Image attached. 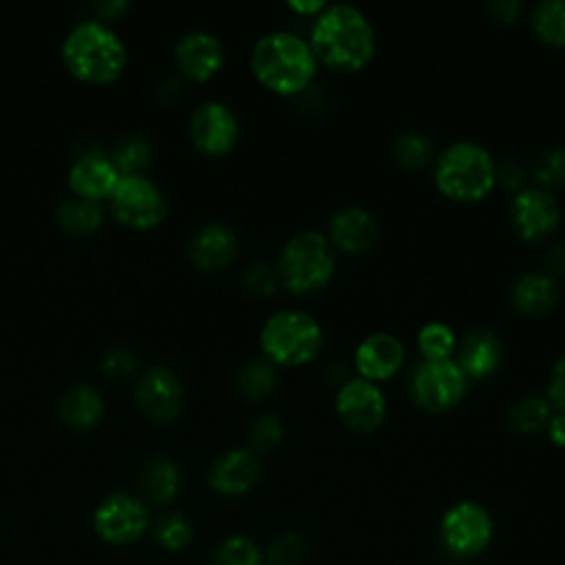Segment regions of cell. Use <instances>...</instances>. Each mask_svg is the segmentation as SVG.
I'll list each match as a JSON object with an SVG mask.
<instances>
[{
  "label": "cell",
  "instance_id": "obj_1",
  "mask_svg": "<svg viewBox=\"0 0 565 565\" xmlns=\"http://www.w3.org/2000/svg\"><path fill=\"white\" fill-rule=\"evenodd\" d=\"M318 66L335 73H358L366 68L377 51L375 26L369 15L353 4H327L311 22L307 38Z\"/></svg>",
  "mask_w": 565,
  "mask_h": 565
},
{
  "label": "cell",
  "instance_id": "obj_2",
  "mask_svg": "<svg viewBox=\"0 0 565 565\" xmlns=\"http://www.w3.org/2000/svg\"><path fill=\"white\" fill-rule=\"evenodd\" d=\"M249 71L269 93L294 97L311 86L318 62L307 38L291 31H269L254 42Z\"/></svg>",
  "mask_w": 565,
  "mask_h": 565
},
{
  "label": "cell",
  "instance_id": "obj_3",
  "mask_svg": "<svg viewBox=\"0 0 565 565\" xmlns=\"http://www.w3.org/2000/svg\"><path fill=\"white\" fill-rule=\"evenodd\" d=\"M62 62L66 71L86 84H113L128 64V51L121 38L99 20L75 24L62 42Z\"/></svg>",
  "mask_w": 565,
  "mask_h": 565
},
{
  "label": "cell",
  "instance_id": "obj_4",
  "mask_svg": "<svg viewBox=\"0 0 565 565\" xmlns=\"http://www.w3.org/2000/svg\"><path fill=\"white\" fill-rule=\"evenodd\" d=\"M433 181L448 201L479 203L497 188V161L486 146L459 139L435 157Z\"/></svg>",
  "mask_w": 565,
  "mask_h": 565
},
{
  "label": "cell",
  "instance_id": "obj_5",
  "mask_svg": "<svg viewBox=\"0 0 565 565\" xmlns=\"http://www.w3.org/2000/svg\"><path fill=\"white\" fill-rule=\"evenodd\" d=\"M258 344L263 358L276 369H298L320 355L324 333L311 313L302 309H280L263 322Z\"/></svg>",
  "mask_w": 565,
  "mask_h": 565
},
{
  "label": "cell",
  "instance_id": "obj_6",
  "mask_svg": "<svg viewBox=\"0 0 565 565\" xmlns=\"http://www.w3.org/2000/svg\"><path fill=\"white\" fill-rule=\"evenodd\" d=\"M276 271L282 289L294 296H311L331 282L335 274V249L327 234L305 230L285 243Z\"/></svg>",
  "mask_w": 565,
  "mask_h": 565
},
{
  "label": "cell",
  "instance_id": "obj_7",
  "mask_svg": "<svg viewBox=\"0 0 565 565\" xmlns=\"http://www.w3.org/2000/svg\"><path fill=\"white\" fill-rule=\"evenodd\" d=\"M108 205L113 216L132 230H152L168 216L166 194L146 174L119 177Z\"/></svg>",
  "mask_w": 565,
  "mask_h": 565
},
{
  "label": "cell",
  "instance_id": "obj_8",
  "mask_svg": "<svg viewBox=\"0 0 565 565\" xmlns=\"http://www.w3.org/2000/svg\"><path fill=\"white\" fill-rule=\"evenodd\" d=\"M468 377L455 360L419 362L411 375V397L426 413L441 415L457 408L468 395Z\"/></svg>",
  "mask_w": 565,
  "mask_h": 565
},
{
  "label": "cell",
  "instance_id": "obj_9",
  "mask_svg": "<svg viewBox=\"0 0 565 565\" xmlns=\"http://www.w3.org/2000/svg\"><path fill=\"white\" fill-rule=\"evenodd\" d=\"M492 534V516L477 501H459L450 505L439 523L441 543L457 558L479 556L490 545Z\"/></svg>",
  "mask_w": 565,
  "mask_h": 565
},
{
  "label": "cell",
  "instance_id": "obj_10",
  "mask_svg": "<svg viewBox=\"0 0 565 565\" xmlns=\"http://www.w3.org/2000/svg\"><path fill=\"white\" fill-rule=\"evenodd\" d=\"M150 525V512L141 497L113 492L99 501L93 512L97 536L110 545H130L143 536Z\"/></svg>",
  "mask_w": 565,
  "mask_h": 565
},
{
  "label": "cell",
  "instance_id": "obj_11",
  "mask_svg": "<svg viewBox=\"0 0 565 565\" xmlns=\"http://www.w3.org/2000/svg\"><path fill=\"white\" fill-rule=\"evenodd\" d=\"M188 135L192 146L205 157L230 154L241 137L238 117L234 110L218 99L201 102L188 121Z\"/></svg>",
  "mask_w": 565,
  "mask_h": 565
},
{
  "label": "cell",
  "instance_id": "obj_12",
  "mask_svg": "<svg viewBox=\"0 0 565 565\" xmlns=\"http://www.w3.org/2000/svg\"><path fill=\"white\" fill-rule=\"evenodd\" d=\"M386 411L388 404L380 384L355 375L338 386L335 413L349 430L360 435L375 433L384 424Z\"/></svg>",
  "mask_w": 565,
  "mask_h": 565
},
{
  "label": "cell",
  "instance_id": "obj_13",
  "mask_svg": "<svg viewBox=\"0 0 565 565\" xmlns=\"http://www.w3.org/2000/svg\"><path fill=\"white\" fill-rule=\"evenodd\" d=\"M508 216L516 236L525 243H541L561 225V205L543 188H523L512 194Z\"/></svg>",
  "mask_w": 565,
  "mask_h": 565
},
{
  "label": "cell",
  "instance_id": "obj_14",
  "mask_svg": "<svg viewBox=\"0 0 565 565\" xmlns=\"http://www.w3.org/2000/svg\"><path fill=\"white\" fill-rule=\"evenodd\" d=\"M135 402L150 422L170 424L183 408V382L170 366L154 364L139 377Z\"/></svg>",
  "mask_w": 565,
  "mask_h": 565
},
{
  "label": "cell",
  "instance_id": "obj_15",
  "mask_svg": "<svg viewBox=\"0 0 565 565\" xmlns=\"http://www.w3.org/2000/svg\"><path fill=\"white\" fill-rule=\"evenodd\" d=\"M225 64V46L218 35L194 29L174 44V66L190 82L212 79Z\"/></svg>",
  "mask_w": 565,
  "mask_h": 565
},
{
  "label": "cell",
  "instance_id": "obj_16",
  "mask_svg": "<svg viewBox=\"0 0 565 565\" xmlns=\"http://www.w3.org/2000/svg\"><path fill=\"white\" fill-rule=\"evenodd\" d=\"M406 358L404 342L388 331H375L362 338L353 351V369L358 377L373 384L386 382L402 369Z\"/></svg>",
  "mask_w": 565,
  "mask_h": 565
},
{
  "label": "cell",
  "instance_id": "obj_17",
  "mask_svg": "<svg viewBox=\"0 0 565 565\" xmlns=\"http://www.w3.org/2000/svg\"><path fill=\"white\" fill-rule=\"evenodd\" d=\"M327 238L333 249L344 254H366L380 238V225L375 216L362 205L338 207L329 218Z\"/></svg>",
  "mask_w": 565,
  "mask_h": 565
},
{
  "label": "cell",
  "instance_id": "obj_18",
  "mask_svg": "<svg viewBox=\"0 0 565 565\" xmlns=\"http://www.w3.org/2000/svg\"><path fill=\"white\" fill-rule=\"evenodd\" d=\"M461 373L475 382L492 377L503 364V342L501 338L483 327L466 331L457 338V349L452 355Z\"/></svg>",
  "mask_w": 565,
  "mask_h": 565
},
{
  "label": "cell",
  "instance_id": "obj_19",
  "mask_svg": "<svg viewBox=\"0 0 565 565\" xmlns=\"http://www.w3.org/2000/svg\"><path fill=\"white\" fill-rule=\"evenodd\" d=\"M260 477V459L247 448L221 452L207 468V486L223 497L247 494Z\"/></svg>",
  "mask_w": 565,
  "mask_h": 565
},
{
  "label": "cell",
  "instance_id": "obj_20",
  "mask_svg": "<svg viewBox=\"0 0 565 565\" xmlns=\"http://www.w3.org/2000/svg\"><path fill=\"white\" fill-rule=\"evenodd\" d=\"M119 177L121 174L117 172V168L113 166L108 154H104L99 150H88L71 163L66 181H68L73 196L102 203L104 199L108 201Z\"/></svg>",
  "mask_w": 565,
  "mask_h": 565
},
{
  "label": "cell",
  "instance_id": "obj_21",
  "mask_svg": "<svg viewBox=\"0 0 565 565\" xmlns=\"http://www.w3.org/2000/svg\"><path fill=\"white\" fill-rule=\"evenodd\" d=\"M238 256V236L236 232L221 223L212 221L201 225L190 243H188V258L201 271H218L234 263Z\"/></svg>",
  "mask_w": 565,
  "mask_h": 565
},
{
  "label": "cell",
  "instance_id": "obj_22",
  "mask_svg": "<svg viewBox=\"0 0 565 565\" xmlns=\"http://www.w3.org/2000/svg\"><path fill=\"white\" fill-rule=\"evenodd\" d=\"M561 300V285L547 271H525L510 289L512 307L527 318H541L556 309Z\"/></svg>",
  "mask_w": 565,
  "mask_h": 565
},
{
  "label": "cell",
  "instance_id": "obj_23",
  "mask_svg": "<svg viewBox=\"0 0 565 565\" xmlns=\"http://www.w3.org/2000/svg\"><path fill=\"white\" fill-rule=\"evenodd\" d=\"M57 413L66 426L75 430H90L102 422L106 402L97 386L82 382L64 391L57 404Z\"/></svg>",
  "mask_w": 565,
  "mask_h": 565
},
{
  "label": "cell",
  "instance_id": "obj_24",
  "mask_svg": "<svg viewBox=\"0 0 565 565\" xmlns=\"http://www.w3.org/2000/svg\"><path fill=\"white\" fill-rule=\"evenodd\" d=\"M139 488L143 501L154 505H168L181 490L179 463L168 455H152L139 475Z\"/></svg>",
  "mask_w": 565,
  "mask_h": 565
},
{
  "label": "cell",
  "instance_id": "obj_25",
  "mask_svg": "<svg viewBox=\"0 0 565 565\" xmlns=\"http://www.w3.org/2000/svg\"><path fill=\"white\" fill-rule=\"evenodd\" d=\"M55 218L64 232L73 236H88L104 223V207L97 201L71 196L57 205Z\"/></svg>",
  "mask_w": 565,
  "mask_h": 565
},
{
  "label": "cell",
  "instance_id": "obj_26",
  "mask_svg": "<svg viewBox=\"0 0 565 565\" xmlns=\"http://www.w3.org/2000/svg\"><path fill=\"white\" fill-rule=\"evenodd\" d=\"M530 29L545 46L565 49V0H543L530 11Z\"/></svg>",
  "mask_w": 565,
  "mask_h": 565
},
{
  "label": "cell",
  "instance_id": "obj_27",
  "mask_svg": "<svg viewBox=\"0 0 565 565\" xmlns=\"http://www.w3.org/2000/svg\"><path fill=\"white\" fill-rule=\"evenodd\" d=\"M554 415V408L545 399V395H525L508 408V424L512 430L523 435H534L545 430L550 417Z\"/></svg>",
  "mask_w": 565,
  "mask_h": 565
},
{
  "label": "cell",
  "instance_id": "obj_28",
  "mask_svg": "<svg viewBox=\"0 0 565 565\" xmlns=\"http://www.w3.org/2000/svg\"><path fill=\"white\" fill-rule=\"evenodd\" d=\"M278 369L265 358H252L238 371V391L249 402H260L269 397L278 382Z\"/></svg>",
  "mask_w": 565,
  "mask_h": 565
},
{
  "label": "cell",
  "instance_id": "obj_29",
  "mask_svg": "<svg viewBox=\"0 0 565 565\" xmlns=\"http://www.w3.org/2000/svg\"><path fill=\"white\" fill-rule=\"evenodd\" d=\"M457 349L455 329L441 320H430L417 331V351L424 362L452 360Z\"/></svg>",
  "mask_w": 565,
  "mask_h": 565
},
{
  "label": "cell",
  "instance_id": "obj_30",
  "mask_svg": "<svg viewBox=\"0 0 565 565\" xmlns=\"http://www.w3.org/2000/svg\"><path fill=\"white\" fill-rule=\"evenodd\" d=\"M393 157L402 168L419 170L435 159V146L424 132L402 130L393 139Z\"/></svg>",
  "mask_w": 565,
  "mask_h": 565
},
{
  "label": "cell",
  "instance_id": "obj_31",
  "mask_svg": "<svg viewBox=\"0 0 565 565\" xmlns=\"http://www.w3.org/2000/svg\"><path fill=\"white\" fill-rule=\"evenodd\" d=\"M108 157L121 177L143 174L152 159V146L146 137L130 135V137L121 139Z\"/></svg>",
  "mask_w": 565,
  "mask_h": 565
},
{
  "label": "cell",
  "instance_id": "obj_32",
  "mask_svg": "<svg viewBox=\"0 0 565 565\" xmlns=\"http://www.w3.org/2000/svg\"><path fill=\"white\" fill-rule=\"evenodd\" d=\"M210 565H267V563L260 547L252 539L243 534H234L216 545Z\"/></svg>",
  "mask_w": 565,
  "mask_h": 565
},
{
  "label": "cell",
  "instance_id": "obj_33",
  "mask_svg": "<svg viewBox=\"0 0 565 565\" xmlns=\"http://www.w3.org/2000/svg\"><path fill=\"white\" fill-rule=\"evenodd\" d=\"M282 437H285L282 419L274 413H263L247 428V450H252L256 457L267 455L280 446Z\"/></svg>",
  "mask_w": 565,
  "mask_h": 565
},
{
  "label": "cell",
  "instance_id": "obj_34",
  "mask_svg": "<svg viewBox=\"0 0 565 565\" xmlns=\"http://www.w3.org/2000/svg\"><path fill=\"white\" fill-rule=\"evenodd\" d=\"M192 539H194V527L190 519L181 512H168L154 523V541L168 552H179L188 547Z\"/></svg>",
  "mask_w": 565,
  "mask_h": 565
},
{
  "label": "cell",
  "instance_id": "obj_35",
  "mask_svg": "<svg viewBox=\"0 0 565 565\" xmlns=\"http://www.w3.org/2000/svg\"><path fill=\"white\" fill-rule=\"evenodd\" d=\"M532 177L539 183L536 188L552 190L565 183V148L563 146H552L543 150L532 166Z\"/></svg>",
  "mask_w": 565,
  "mask_h": 565
},
{
  "label": "cell",
  "instance_id": "obj_36",
  "mask_svg": "<svg viewBox=\"0 0 565 565\" xmlns=\"http://www.w3.org/2000/svg\"><path fill=\"white\" fill-rule=\"evenodd\" d=\"M307 554V541L298 532H282L269 545L265 556L267 565H298Z\"/></svg>",
  "mask_w": 565,
  "mask_h": 565
},
{
  "label": "cell",
  "instance_id": "obj_37",
  "mask_svg": "<svg viewBox=\"0 0 565 565\" xmlns=\"http://www.w3.org/2000/svg\"><path fill=\"white\" fill-rule=\"evenodd\" d=\"M243 287L252 296H260V298L271 296L280 287L276 265H271V263H254V265H249L245 269V274H243Z\"/></svg>",
  "mask_w": 565,
  "mask_h": 565
},
{
  "label": "cell",
  "instance_id": "obj_38",
  "mask_svg": "<svg viewBox=\"0 0 565 565\" xmlns=\"http://www.w3.org/2000/svg\"><path fill=\"white\" fill-rule=\"evenodd\" d=\"M99 369L106 377L115 380V382H121V380H128L135 375L137 371V355L130 351V349H124V347H115L110 351H106L99 360Z\"/></svg>",
  "mask_w": 565,
  "mask_h": 565
},
{
  "label": "cell",
  "instance_id": "obj_39",
  "mask_svg": "<svg viewBox=\"0 0 565 565\" xmlns=\"http://www.w3.org/2000/svg\"><path fill=\"white\" fill-rule=\"evenodd\" d=\"M545 399L556 413H565V353L556 358V362L550 369L547 386H545Z\"/></svg>",
  "mask_w": 565,
  "mask_h": 565
},
{
  "label": "cell",
  "instance_id": "obj_40",
  "mask_svg": "<svg viewBox=\"0 0 565 565\" xmlns=\"http://www.w3.org/2000/svg\"><path fill=\"white\" fill-rule=\"evenodd\" d=\"M525 174H527L525 168L514 159H505L503 163H497V183H503V188L512 192L523 190Z\"/></svg>",
  "mask_w": 565,
  "mask_h": 565
},
{
  "label": "cell",
  "instance_id": "obj_41",
  "mask_svg": "<svg viewBox=\"0 0 565 565\" xmlns=\"http://www.w3.org/2000/svg\"><path fill=\"white\" fill-rule=\"evenodd\" d=\"M521 11H523V2H519V0H497V2L488 4L490 20L497 24H503V26L514 24L519 20Z\"/></svg>",
  "mask_w": 565,
  "mask_h": 565
},
{
  "label": "cell",
  "instance_id": "obj_42",
  "mask_svg": "<svg viewBox=\"0 0 565 565\" xmlns=\"http://www.w3.org/2000/svg\"><path fill=\"white\" fill-rule=\"evenodd\" d=\"M90 9L95 13V20L108 22V20L121 18L130 9V2L128 0H97L90 4Z\"/></svg>",
  "mask_w": 565,
  "mask_h": 565
},
{
  "label": "cell",
  "instance_id": "obj_43",
  "mask_svg": "<svg viewBox=\"0 0 565 565\" xmlns=\"http://www.w3.org/2000/svg\"><path fill=\"white\" fill-rule=\"evenodd\" d=\"M547 439L556 446V448H565V413H556L550 417L547 426H545Z\"/></svg>",
  "mask_w": 565,
  "mask_h": 565
},
{
  "label": "cell",
  "instance_id": "obj_44",
  "mask_svg": "<svg viewBox=\"0 0 565 565\" xmlns=\"http://www.w3.org/2000/svg\"><path fill=\"white\" fill-rule=\"evenodd\" d=\"M327 7V2H322V0H289L287 2V9L289 11H294L296 15H300V18H316L322 9Z\"/></svg>",
  "mask_w": 565,
  "mask_h": 565
},
{
  "label": "cell",
  "instance_id": "obj_45",
  "mask_svg": "<svg viewBox=\"0 0 565 565\" xmlns=\"http://www.w3.org/2000/svg\"><path fill=\"white\" fill-rule=\"evenodd\" d=\"M547 274H565V243H558L554 245L550 252H547Z\"/></svg>",
  "mask_w": 565,
  "mask_h": 565
}]
</instances>
